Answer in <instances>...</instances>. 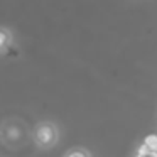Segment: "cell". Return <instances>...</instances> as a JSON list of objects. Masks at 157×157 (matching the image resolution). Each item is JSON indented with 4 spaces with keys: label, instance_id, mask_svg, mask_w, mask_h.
<instances>
[{
    "label": "cell",
    "instance_id": "3957f363",
    "mask_svg": "<svg viewBox=\"0 0 157 157\" xmlns=\"http://www.w3.org/2000/svg\"><path fill=\"white\" fill-rule=\"evenodd\" d=\"M144 145L149 149V152H157V133H150L144 139Z\"/></svg>",
    "mask_w": 157,
    "mask_h": 157
},
{
    "label": "cell",
    "instance_id": "6da1fadb",
    "mask_svg": "<svg viewBox=\"0 0 157 157\" xmlns=\"http://www.w3.org/2000/svg\"><path fill=\"white\" fill-rule=\"evenodd\" d=\"M58 139V130L51 122H42L36 128V142L41 147H51Z\"/></svg>",
    "mask_w": 157,
    "mask_h": 157
},
{
    "label": "cell",
    "instance_id": "8992f818",
    "mask_svg": "<svg viewBox=\"0 0 157 157\" xmlns=\"http://www.w3.org/2000/svg\"><path fill=\"white\" fill-rule=\"evenodd\" d=\"M135 157H137V155H135ZM144 157H152V155H150V154H149V155H144Z\"/></svg>",
    "mask_w": 157,
    "mask_h": 157
},
{
    "label": "cell",
    "instance_id": "5b68a950",
    "mask_svg": "<svg viewBox=\"0 0 157 157\" xmlns=\"http://www.w3.org/2000/svg\"><path fill=\"white\" fill-rule=\"evenodd\" d=\"M149 154H150V152H149V149H147V147L144 145V144L139 147V149H137V157H144V155H149Z\"/></svg>",
    "mask_w": 157,
    "mask_h": 157
},
{
    "label": "cell",
    "instance_id": "7a4b0ae2",
    "mask_svg": "<svg viewBox=\"0 0 157 157\" xmlns=\"http://www.w3.org/2000/svg\"><path fill=\"white\" fill-rule=\"evenodd\" d=\"M12 44V36L7 29H0V52L5 51Z\"/></svg>",
    "mask_w": 157,
    "mask_h": 157
},
{
    "label": "cell",
    "instance_id": "277c9868",
    "mask_svg": "<svg viewBox=\"0 0 157 157\" xmlns=\"http://www.w3.org/2000/svg\"><path fill=\"white\" fill-rule=\"evenodd\" d=\"M66 157H90V155H88V152L83 150V149H73L66 154Z\"/></svg>",
    "mask_w": 157,
    "mask_h": 157
}]
</instances>
